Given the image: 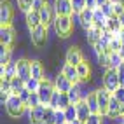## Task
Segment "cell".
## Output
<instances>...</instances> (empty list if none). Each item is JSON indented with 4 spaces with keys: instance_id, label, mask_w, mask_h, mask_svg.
Listing matches in <instances>:
<instances>
[{
    "instance_id": "obj_37",
    "label": "cell",
    "mask_w": 124,
    "mask_h": 124,
    "mask_svg": "<svg viewBox=\"0 0 124 124\" xmlns=\"http://www.w3.org/2000/svg\"><path fill=\"white\" fill-rule=\"evenodd\" d=\"M93 49H94V53H96V56H98V54H101V53H105L107 49H108V44L103 42V40L100 39L98 42H94V44H93Z\"/></svg>"
},
{
    "instance_id": "obj_22",
    "label": "cell",
    "mask_w": 124,
    "mask_h": 124,
    "mask_svg": "<svg viewBox=\"0 0 124 124\" xmlns=\"http://www.w3.org/2000/svg\"><path fill=\"white\" fill-rule=\"evenodd\" d=\"M31 77H35L39 80H44L46 79V68H44V65L40 63L39 60L31 61Z\"/></svg>"
},
{
    "instance_id": "obj_5",
    "label": "cell",
    "mask_w": 124,
    "mask_h": 124,
    "mask_svg": "<svg viewBox=\"0 0 124 124\" xmlns=\"http://www.w3.org/2000/svg\"><path fill=\"white\" fill-rule=\"evenodd\" d=\"M30 39H31V44L35 47H44L47 42V26L40 24V26L30 30Z\"/></svg>"
},
{
    "instance_id": "obj_49",
    "label": "cell",
    "mask_w": 124,
    "mask_h": 124,
    "mask_svg": "<svg viewBox=\"0 0 124 124\" xmlns=\"http://www.w3.org/2000/svg\"><path fill=\"white\" fill-rule=\"evenodd\" d=\"M46 4H47V0H33V7H31V9H33V11H40Z\"/></svg>"
},
{
    "instance_id": "obj_8",
    "label": "cell",
    "mask_w": 124,
    "mask_h": 124,
    "mask_svg": "<svg viewBox=\"0 0 124 124\" xmlns=\"http://www.w3.org/2000/svg\"><path fill=\"white\" fill-rule=\"evenodd\" d=\"M53 7H54L56 16H73L72 0H54Z\"/></svg>"
},
{
    "instance_id": "obj_33",
    "label": "cell",
    "mask_w": 124,
    "mask_h": 124,
    "mask_svg": "<svg viewBox=\"0 0 124 124\" xmlns=\"http://www.w3.org/2000/svg\"><path fill=\"white\" fill-rule=\"evenodd\" d=\"M98 63H100V67L108 68V63H110V49H107L105 53L98 54Z\"/></svg>"
},
{
    "instance_id": "obj_13",
    "label": "cell",
    "mask_w": 124,
    "mask_h": 124,
    "mask_svg": "<svg viewBox=\"0 0 124 124\" xmlns=\"http://www.w3.org/2000/svg\"><path fill=\"white\" fill-rule=\"evenodd\" d=\"M82 61H84V56H82L80 49L72 46L68 51H67V56H65V63H70V65H73V67H77V65L82 63Z\"/></svg>"
},
{
    "instance_id": "obj_34",
    "label": "cell",
    "mask_w": 124,
    "mask_h": 124,
    "mask_svg": "<svg viewBox=\"0 0 124 124\" xmlns=\"http://www.w3.org/2000/svg\"><path fill=\"white\" fill-rule=\"evenodd\" d=\"M67 122V115H65L63 108H56L54 110V124H65Z\"/></svg>"
},
{
    "instance_id": "obj_39",
    "label": "cell",
    "mask_w": 124,
    "mask_h": 124,
    "mask_svg": "<svg viewBox=\"0 0 124 124\" xmlns=\"http://www.w3.org/2000/svg\"><path fill=\"white\" fill-rule=\"evenodd\" d=\"M60 96H61V93L58 89H54V93H53V98H51V101H49V107L51 108H60Z\"/></svg>"
},
{
    "instance_id": "obj_48",
    "label": "cell",
    "mask_w": 124,
    "mask_h": 124,
    "mask_svg": "<svg viewBox=\"0 0 124 124\" xmlns=\"http://www.w3.org/2000/svg\"><path fill=\"white\" fill-rule=\"evenodd\" d=\"M30 96H31V91H28L26 87H24V89L21 91V93H19V98L23 100V103H24V105H28V100H30Z\"/></svg>"
},
{
    "instance_id": "obj_20",
    "label": "cell",
    "mask_w": 124,
    "mask_h": 124,
    "mask_svg": "<svg viewBox=\"0 0 124 124\" xmlns=\"http://www.w3.org/2000/svg\"><path fill=\"white\" fill-rule=\"evenodd\" d=\"M72 86H73V82H70L63 73H60V75L54 79V87L60 91V93H68V91L72 89Z\"/></svg>"
},
{
    "instance_id": "obj_4",
    "label": "cell",
    "mask_w": 124,
    "mask_h": 124,
    "mask_svg": "<svg viewBox=\"0 0 124 124\" xmlns=\"http://www.w3.org/2000/svg\"><path fill=\"white\" fill-rule=\"evenodd\" d=\"M101 82H103V87H105V89H108L110 93H115V89L121 86L117 70H115V68H107V72H105Z\"/></svg>"
},
{
    "instance_id": "obj_56",
    "label": "cell",
    "mask_w": 124,
    "mask_h": 124,
    "mask_svg": "<svg viewBox=\"0 0 124 124\" xmlns=\"http://www.w3.org/2000/svg\"><path fill=\"white\" fill-rule=\"evenodd\" d=\"M119 54H121V56H122V58H124V46H122V47H121V51H119Z\"/></svg>"
},
{
    "instance_id": "obj_38",
    "label": "cell",
    "mask_w": 124,
    "mask_h": 124,
    "mask_svg": "<svg viewBox=\"0 0 124 124\" xmlns=\"http://www.w3.org/2000/svg\"><path fill=\"white\" fill-rule=\"evenodd\" d=\"M112 7H114V14L121 16L124 12V0H112Z\"/></svg>"
},
{
    "instance_id": "obj_6",
    "label": "cell",
    "mask_w": 124,
    "mask_h": 124,
    "mask_svg": "<svg viewBox=\"0 0 124 124\" xmlns=\"http://www.w3.org/2000/svg\"><path fill=\"white\" fill-rule=\"evenodd\" d=\"M96 96H98V105H100V114L103 117H107V110H108V103H110V98H112V93L105 87H100L96 89Z\"/></svg>"
},
{
    "instance_id": "obj_21",
    "label": "cell",
    "mask_w": 124,
    "mask_h": 124,
    "mask_svg": "<svg viewBox=\"0 0 124 124\" xmlns=\"http://www.w3.org/2000/svg\"><path fill=\"white\" fill-rule=\"evenodd\" d=\"M107 19H108V18L103 14V11L100 9V7L93 11V24H94V26L105 30V26H107Z\"/></svg>"
},
{
    "instance_id": "obj_36",
    "label": "cell",
    "mask_w": 124,
    "mask_h": 124,
    "mask_svg": "<svg viewBox=\"0 0 124 124\" xmlns=\"http://www.w3.org/2000/svg\"><path fill=\"white\" fill-rule=\"evenodd\" d=\"M72 7H73V14H80L86 9V0H72Z\"/></svg>"
},
{
    "instance_id": "obj_18",
    "label": "cell",
    "mask_w": 124,
    "mask_h": 124,
    "mask_svg": "<svg viewBox=\"0 0 124 124\" xmlns=\"http://www.w3.org/2000/svg\"><path fill=\"white\" fill-rule=\"evenodd\" d=\"M0 42L4 46L11 47L14 42V30L12 26H0Z\"/></svg>"
},
{
    "instance_id": "obj_55",
    "label": "cell",
    "mask_w": 124,
    "mask_h": 124,
    "mask_svg": "<svg viewBox=\"0 0 124 124\" xmlns=\"http://www.w3.org/2000/svg\"><path fill=\"white\" fill-rule=\"evenodd\" d=\"M70 124H86V122H82V121H79V119H75L73 122H70Z\"/></svg>"
},
{
    "instance_id": "obj_42",
    "label": "cell",
    "mask_w": 124,
    "mask_h": 124,
    "mask_svg": "<svg viewBox=\"0 0 124 124\" xmlns=\"http://www.w3.org/2000/svg\"><path fill=\"white\" fill-rule=\"evenodd\" d=\"M18 5L23 12H28L31 11V7H33V0H18Z\"/></svg>"
},
{
    "instance_id": "obj_2",
    "label": "cell",
    "mask_w": 124,
    "mask_h": 124,
    "mask_svg": "<svg viewBox=\"0 0 124 124\" xmlns=\"http://www.w3.org/2000/svg\"><path fill=\"white\" fill-rule=\"evenodd\" d=\"M24 108H26V105L23 103V100L19 98V94H14L12 93L9 96V100L5 101V110H7V114H9L12 119L21 117V114L24 112Z\"/></svg>"
},
{
    "instance_id": "obj_45",
    "label": "cell",
    "mask_w": 124,
    "mask_h": 124,
    "mask_svg": "<svg viewBox=\"0 0 124 124\" xmlns=\"http://www.w3.org/2000/svg\"><path fill=\"white\" fill-rule=\"evenodd\" d=\"M44 124H54V108H51V107H47V110H46Z\"/></svg>"
},
{
    "instance_id": "obj_10",
    "label": "cell",
    "mask_w": 124,
    "mask_h": 124,
    "mask_svg": "<svg viewBox=\"0 0 124 124\" xmlns=\"http://www.w3.org/2000/svg\"><path fill=\"white\" fill-rule=\"evenodd\" d=\"M47 107L46 105H39L35 108H28V119L31 124H44V115H46Z\"/></svg>"
},
{
    "instance_id": "obj_32",
    "label": "cell",
    "mask_w": 124,
    "mask_h": 124,
    "mask_svg": "<svg viewBox=\"0 0 124 124\" xmlns=\"http://www.w3.org/2000/svg\"><path fill=\"white\" fill-rule=\"evenodd\" d=\"M65 115H67V122H73L77 119V107L75 105H68L65 108Z\"/></svg>"
},
{
    "instance_id": "obj_11",
    "label": "cell",
    "mask_w": 124,
    "mask_h": 124,
    "mask_svg": "<svg viewBox=\"0 0 124 124\" xmlns=\"http://www.w3.org/2000/svg\"><path fill=\"white\" fill-rule=\"evenodd\" d=\"M122 107L124 105L112 94L110 103H108V110H107V117H108V119H119L121 115H122Z\"/></svg>"
},
{
    "instance_id": "obj_14",
    "label": "cell",
    "mask_w": 124,
    "mask_h": 124,
    "mask_svg": "<svg viewBox=\"0 0 124 124\" xmlns=\"http://www.w3.org/2000/svg\"><path fill=\"white\" fill-rule=\"evenodd\" d=\"M16 75H18V65H16V61H9L7 65H0V77L2 79H14Z\"/></svg>"
},
{
    "instance_id": "obj_25",
    "label": "cell",
    "mask_w": 124,
    "mask_h": 124,
    "mask_svg": "<svg viewBox=\"0 0 124 124\" xmlns=\"http://www.w3.org/2000/svg\"><path fill=\"white\" fill-rule=\"evenodd\" d=\"M86 101L91 108V114H100V105H98V96H96V91H91V93L86 96Z\"/></svg>"
},
{
    "instance_id": "obj_41",
    "label": "cell",
    "mask_w": 124,
    "mask_h": 124,
    "mask_svg": "<svg viewBox=\"0 0 124 124\" xmlns=\"http://www.w3.org/2000/svg\"><path fill=\"white\" fill-rule=\"evenodd\" d=\"M0 93L12 94V87H11V80L9 79H2V82H0Z\"/></svg>"
},
{
    "instance_id": "obj_59",
    "label": "cell",
    "mask_w": 124,
    "mask_h": 124,
    "mask_svg": "<svg viewBox=\"0 0 124 124\" xmlns=\"http://www.w3.org/2000/svg\"><path fill=\"white\" fill-rule=\"evenodd\" d=\"M65 124H70V122H65Z\"/></svg>"
},
{
    "instance_id": "obj_16",
    "label": "cell",
    "mask_w": 124,
    "mask_h": 124,
    "mask_svg": "<svg viewBox=\"0 0 124 124\" xmlns=\"http://www.w3.org/2000/svg\"><path fill=\"white\" fill-rule=\"evenodd\" d=\"M61 73L70 82H73V84H79V82H80L79 73H77V67H73V65H70V63H65L63 67H61Z\"/></svg>"
},
{
    "instance_id": "obj_12",
    "label": "cell",
    "mask_w": 124,
    "mask_h": 124,
    "mask_svg": "<svg viewBox=\"0 0 124 124\" xmlns=\"http://www.w3.org/2000/svg\"><path fill=\"white\" fill-rule=\"evenodd\" d=\"M39 12H40V21H42V24L49 28V24H53V23H54V18H56L54 7H53V5H49V4H46Z\"/></svg>"
},
{
    "instance_id": "obj_24",
    "label": "cell",
    "mask_w": 124,
    "mask_h": 124,
    "mask_svg": "<svg viewBox=\"0 0 124 124\" xmlns=\"http://www.w3.org/2000/svg\"><path fill=\"white\" fill-rule=\"evenodd\" d=\"M101 33H103V30H101V28L93 26V28H89V30L86 31V39H87V42L93 46L94 42H98V40L101 39Z\"/></svg>"
},
{
    "instance_id": "obj_19",
    "label": "cell",
    "mask_w": 124,
    "mask_h": 124,
    "mask_svg": "<svg viewBox=\"0 0 124 124\" xmlns=\"http://www.w3.org/2000/svg\"><path fill=\"white\" fill-rule=\"evenodd\" d=\"M75 107H77V119L82 121V122H86L87 117L91 115V108H89V105H87V101H86V98H82V100H80Z\"/></svg>"
},
{
    "instance_id": "obj_28",
    "label": "cell",
    "mask_w": 124,
    "mask_h": 124,
    "mask_svg": "<svg viewBox=\"0 0 124 124\" xmlns=\"http://www.w3.org/2000/svg\"><path fill=\"white\" fill-rule=\"evenodd\" d=\"M122 60H124V58H122L119 53L110 51V63H108V68H115V70H117L119 67H122Z\"/></svg>"
},
{
    "instance_id": "obj_27",
    "label": "cell",
    "mask_w": 124,
    "mask_h": 124,
    "mask_svg": "<svg viewBox=\"0 0 124 124\" xmlns=\"http://www.w3.org/2000/svg\"><path fill=\"white\" fill-rule=\"evenodd\" d=\"M67 94H68V98H70V103H72V105H77V103L82 100V96H80V86H79V84H73L72 89L68 91Z\"/></svg>"
},
{
    "instance_id": "obj_9",
    "label": "cell",
    "mask_w": 124,
    "mask_h": 124,
    "mask_svg": "<svg viewBox=\"0 0 124 124\" xmlns=\"http://www.w3.org/2000/svg\"><path fill=\"white\" fill-rule=\"evenodd\" d=\"M16 65H18V77L26 82L31 77V61L26 60V58H21V60L16 61Z\"/></svg>"
},
{
    "instance_id": "obj_51",
    "label": "cell",
    "mask_w": 124,
    "mask_h": 124,
    "mask_svg": "<svg viewBox=\"0 0 124 124\" xmlns=\"http://www.w3.org/2000/svg\"><path fill=\"white\" fill-rule=\"evenodd\" d=\"M117 75H119L121 86H124V67H119V68H117Z\"/></svg>"
},
{
    "instance_id": "obj_54",
    "label": "cell",
    "mask_w": 124,
    "mask_h": 124,
    "mask_svg": "<svg viewBox=\"0 0 124 124\" xmlns=\"http://www.w3.org/2000/svg\"><path fill=\"white\" fill-rule=\"evenodd\" d=\"M119 21H121V24H122V26H124V12L119 16Z\"/></svg>"
},
{
    "instance_id": "obj_29",
    "label": "cell",
    "mask_w": 124,
    "mask_h": 124,
    "mask_svg": "<svg viewBox=\"0 0 124 124\" xmlns=\"http://www.w3.org/2000/svg\"><path fill=\"white\" fill-rule=\"evenodd\" d=\"M11 87H12V93H14V94H19L21 91L24 89V80L16 75L14 79H11Z\"/></svg>"
},
{
    "instance_id": "obj_40",
    "label": "cell",
    "mask_w": 124,
    "mask_h": 124,
    "mask_svg": "<svg viewBox=\"0 0 124 124\" xmlns=\"http://www.w3.org/2000/svg\"><path fill=\"white\" fill-rule=\"evenodd\" d=\"M121 47H122V42H121V39H119L117 35H114V39L110 40V46H108V49H110V51H115V53H119V51H121Z\"/></svg>"
},
{
    "instance_id": "obj_50",
    "label": "cell",
    "mask_w": 124,
    "mask_h": 124,
    "mask_svg": "<svg viewBox=\"0 0 124 124\" xmlns=\"http://www.w3.org/2000/svg\"><path fill=\"white\" fill-rule=\"evenodd\" d=\"M86 7L91 11H94V9H98V2L96 0H86Z\"/></svg>"
},
{
    "instance_id": "obj_53",
    "label": "cell",
    "mask_w": 124,
    "mask_h": 124,
    "mask_svg": "<svg viewBox=\"0 0 124 124\" xmlns=\"http://www.w3.org/2000/svg\"><path fill=\"white\" fill-rule=\"evenodd\" d=\"M96 2H98V7H101L103 4H107V2H110V0H96Z\"/></svg>"
},
{
    "instance_id": "obj_46",
    "label": "cell",
    "mask_w": 124,
    "mask_h": 124,
    "mask_svg": "<svg viewBox=\"0 0 124 124\" xmlns=\"http://www.w3.org/2000/svg\"><path fill=\"white\" fill-rule=\"evenodd\" d=\"M68 105H72V103H70L68 94H67V93H61V96H60V108H63V110H65Z\"/></svg>"
},
{
    "instance_id": "obj_58",
    "label": "cell",
    "mask_w": 124,
    "mask_h": 124,
    "mask_svg": "<svg viewBox=\"0 0 124 124\" xmlns=\"http://www.w3.org/2000/svg\"><path fill=\"white\" fill-rule=\"evenodd\" d=\"M122 67H124V60H122Z\"/></svg>"
},
{
    "instance_id": "obj_31",
    "label": "cell",
    "mask_w": 124,
    "mask_h": 124,
    "mask_svg": "<svg viewBox=\"0 0 124 124\" xmlns=\"http://www.w3.org/2000/svg\"><path fill=\"white\" fill-rule=\"evenodd\" d=\"M40 82L42 80H39L35 77H30L26 82H24V87H26L28 91H31V93H35V91H39V87H40Z\"/></svg>"
},
{
    "instance_id": "obj_44",
    "label": "cell",
    "mask_w": 124,
    "mask_h": 124,
    "mask_svg": "<svg viewBox=\"0 0 124 124\" xmlns=\"http://www.w3.org/2000/svg\"><path fill=\"white\" fill-rule=\"evenodd\" d=\"M100 9L103 11V14L107 16V18H112V16H115V14H114V7H112V0H110V2H107V4H103Z\"/></svg>"
},
{
    "instance_id": "obj_15",
    "label": "cell",
    "mask_w": 124,
    "mask_h": 124,
    "mask_svg": "<svg viewBox=\"0 0 124 124\" xmlns=\"http://www.w3.org/2000/svg\"><path fill=\"white\" fill-rule=\"evenodd\" d=\"M77 16H79V23H80V26L84 28V31H87L89 28L94 26V24H93V11H91V9L86 7V9L82 11L80 14H77Z\"/></svg>"
},
{
    "instance_id": "obj_57",
    "label": "cell",
    "mask_w": 124,
    "mask_h": 124,
    "mask_svg": "<svg viewBox=\"0 0 124 124\" xmlns=\"http://www.w3.org/2000/svg\"><path fill=\"white\" fill-rule=\"evenodd\" d=\"M122 117H124V107H122Z\"/></svg>"
},
{
    "instance_id": "obj_17",
    "label": "cell",
    "mask_w": 124,
    "mask_h": 124,
    "mask_svg": "<svg viewBox=\"0 0 124 124\" xmlns=\"http://www.w3.org/2000/svg\"><path fill=\"white\" fill-rule=\"evenodd\" d=\"M24 19H26V26L28 30H33L37 26H40L42 24V21H40V12L39 11H28V12H24Z\"/></svg>"
},
{
    "instance_id": "obj_52",
    "label": "cell",
    "mask_w": 124,
    "mask_h": 124,
    "mask_svg": "<svg viewBox=\"0 0 124 124\" xmlns=\"http://www.w3.org/2000/svg\"><path fill=\"white\" fill-rule=\"evenodd\" d=\"M115 35H117V37L121 39V42H122V46H124V26H122V28H121V30H119Z\"/></svg>"
},
{
    "instance_id": "obj_30",
    "label": "cell",
    "mask_w": 124,
    "mask_h": 124,
    "mask_svg": "<svg viewBox=\"0 0 124 124\" xmlns=\"http://www.w3.org/2000/svg\"><path fill=\"white\" fill-rule=\"evenodd\" d=\"M11 61V47L7 46H0V65H7Z\"/></svg>"
},
{
    "instance_id": "obj_3",
    "label": "cell",
    "mask_w": 124,
    "mask_h": 124,
    "mask_svg": "<svg viewBox=\"0 0 124 124\" xmlns=\"http://www.w3.org/2000/svg\"><path fill=\"white\" fill-rule=\"evenodd\" d=\"M54 82L51 80H47L44 79L42 82H40V87H39V98H40V101H42V105L49 107V101H51V98H53V93H54Z\"/></svg>"
},
{
    "instance_id": "obj_7",
    "label": "cell",
    "mask_w": 124,
    "mask_h": 124,
    "mask_svg": "<svg viewBox=\"0 0 124 124\" xmlns=\"http://www.w3.org/2000/svg\"><path fill=\"white\" fill-rule=\"evenodd\" d=\"M12 23V7L7 0H2L0 4V26H11Z\"/></svg>"
},
{
    "instance_id": "obj_23",
    "label": "cell",
    "mask_w": 124,
    "mask_h": 124,
    "mask_svg": "<svg viewBox=\"0 0 124 124\" xmlns=\"http://www.w3.org/2000/svg\"><path fill=\"white\" fill-rule=\"evenodd\" d=\"M77 73H79V79L84 82V80H89L91 79V67H89V61H82L77 65Z\"/></svg>"
},
{
    "instance_id": "obj_47",
    "label": "cell",
    "mask_w": 124,
    "mask_h": 124,
    "mask_svg": "<svg viewBox=\"0 0 124 124\" xmlns=\"http://www.w3.org/2000/svg\"><path fill=\"white\" fill-rule=\"evenodd\" d=\"M112 94H114V96L124 105V86H119L117 89H115V93H112Z\"/></svg>"
},
{
    "instance_id": "obj_26",
    "label": "cell",
    "mask_w": 124,
    "mask_h": 124,
    "mask_svg": "<svg viewBox=\"0 0 124 124\" xmlns=\"http://www.w3.org/2000/svg\"><path fill=\"white\" fill-rule=\"evenodd\" d=\"M121 28H122V24H121V21H119V16H112V18L107 19V26H105V30H108L110 33L115 35Z\"/></svg>"
},
{
    "instance_id": "obj_43",
    "label": "cell",
    "mask_w": 124,
    "mask_h": 124,
    "mask_svg": "<svg viewBox=\"0 0 124 124\" xmlns=\"http://www.w3.org/2000/svg\"><path fill=\"white\" fill-rule=\"evenodd\" d=\"M86 124H103V115L101 114H91L86 121Z\"/></svg>"
},
{
    "instance_id": "obj_35",
    "label": "cell",
    "mask_w": 124,
    "mask_h": 124,
    "mask_svg": "<svg viewBox=\"0 0 124 124\" xmlns=\"http://www.w3.org/2000/svg\"><path fill=\"white\" fill-rule=\"evenodd\" d=\"M39 105H42V101H40V98H39V93L35 91V93H31V96H30L26 108H35V107H39Z\"/></svg>"
},
{
    "instance_id": "obj_1",
    "label": "cell",
    "mask_w": 124,
    "mask_h": 124,
    "mask_svg": "<svg viewBox=\"0 0 124 124\" xmlns=\"http://www.w3.org/2000/svg\"><path fill=\"white\" fill-rule=\"evenodd\" d=\"M54 31L61 39H67L73 28V16H56L54 18Z\"/></svg>"
}]
</instances>
